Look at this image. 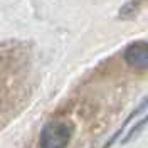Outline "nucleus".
Segmentation results:
<instances>
[{
    "label": "nucleus",
    "mask_w": 148,
    "mask_h": 148,
    "mask_svg": "<svg viewBox=\"0 0 148 148\" xmlns=\"http://www.w3.org/2000/svg\"><path fill=\"white\" fill-rule=\"evenodd\" d=\"M147 106H148V98H147V99H145V101H143V103H141V104H140L138 108H136V110H135V111H133V113H131V114H130V116H128V120L125 121V125L121 126V130H120V131H116V133H114V135L111 136V140H110V141H108V145H106V147H104V148H110L111 145H113V143H114V141L118 140V136H120L121 133H123V130H125V126H126V125H128L130 121L133 120V118H135V116H136L138 113H141V110H145Z\"/></svg>",
    "instance_id": "obj_4"
},
{
    "label": "nucleus",
    "mask_w": 148,
    "mask_h": 148,
    "mask_svg": "<svg viewBox=\"0 0 148 148\" xmlns=\"http://www.w3.org/2000/svg\"><path fill=\"white\" fill-rule=\"evenodd\" d=\"M147 123H148V116H147V118H145V120H141V121H140V123H136V125H135L133 128L130 130V131H128V135H126L125 138L121 140V143L125 145V143H128V141H131V140H133V138H135V136H136V135H138V133H140V130L143 128V126H145Z\"/></svg>",
    "instance_id": "obj_5"
},
{
    "label": "nucleus",
    "mask_w": 148,
    "mask_h": 148,
    "mask_svg": "<svg viewBox=\"0 0 148 148\" xmlns=\"http://www.w3.org/2000/svg\"><path fill=\"white\" fill-rule=\"evenodd\" d=\"M125 62L135 71H147L148 69V42L147 40H135L125 49Z\"/></svg>",
    "instance_id": "obj_2"
},
{
    "label": "nucleus",
    "mask_w": 148,
    "mask_h": 148,
    "mask_svg": "<svg viewBox=\"0 0 148 148\" xmlns=\"http://www.w3.org/2000/svg\"><path fill=\"white\" fill-rule=\"evenodd\" d=\"M74 125L66 118L51 120L44 125L39 136L40 148H67L73 138Z\"/></svg>",
    "instance_id": "obj_1"
},
{
    "label": "nucleus",
    "mask_w": 148,
    "mask_h": 148,
    "mask_svg": "<svg viewBox=\"0 0 148 148\" xmlns=\"http://www.w3.org/2000/svg\"><path fill=\"white\" fill-rule=\"evenodd\" d=\"M145 3V0H131L128 3H125L120 9V14H118V18L120 20H130V18L136 17L140 10H141V5Z\"/></svg>",
    "instance_id": "obj_3"
}]
</instances>
